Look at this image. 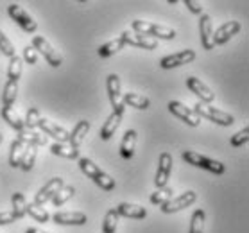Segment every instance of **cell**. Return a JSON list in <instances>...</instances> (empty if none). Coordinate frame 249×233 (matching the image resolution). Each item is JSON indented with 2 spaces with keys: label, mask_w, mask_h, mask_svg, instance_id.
Instances as JSON below:
<instances>
[{
  "label": "cell",
  "mask_w": 249,
  "mask_h": 233,
  "mask_svg": "<svg viewBox=\"0 0 249 233\" xmlns=\"http://www.w3.org/2000/svg\"><path fill=\"white\" fill-rule=\"evenodd\" d=\"M33 49L36 52L43 54V57H45L47 61H49V65L54 67V69H57V67H61L63 65L61 54H59V52H57L56 49L49 43V40H45L43 36H34L33 38Z\"/></svg>",
  "instance_id": "cell-5"
},
{
  "label": "cell",
  "mask_w": 249,
  "mask_h": 233,
  "mask_svg": "<svg viewBox=\"0 0 249 233\" xmlns=\"http://www.w3.org/2000/svg\"><path fill=\"white\" fill-rule=\"evenodd\" d=\"M38 127H40L45 135H49V137H52V138H56L57 142L68 143V140H70V133H68L67 129H63L61 125H57L56 122H51V120H47V119H41L40 124H38Z\"/></svg>",
  "instance_id": "cell-18"
},
{
  "label": "cell",
  "mask_w": 249,
  "mask_h": 233,
  "mask_svg": "<svg viewBox=\"0 0 249 233\" xmlns=\"http://www.w3.org/2000/svg\"><path fill=\"white\" fill-rule=\"evenodd\" d=\"M122 47H124V40L122 38H115V40L108 41V43H104V45L99 47V51L97 54L101 57H109V56H115L119 51H122Z\"/></svg>",
  "instance_id": "cell-28"
},
{
  "label": "cell",
  "mask_w": 249,
  "mask_h": 233,
  "mask_svg": "<svg viewBox=\"0 0 249 233\" xmlns=\"http://www.w3.org/2000/svg\"><path fill=\"white\" fill-rule=\"evenodd\" d=\"M133 27V33H138V35L143 36H151V38H158V40H174L176 38V31L174 29L163 27V25H158V23L153 22H145V20H135L131 23Z\"/></svg>",
  "instance_id": "cell-2"
},
{
  "label": "cell",
  "mask_w": 249,
  "mask_h": 233,
  "mask_svg": "<svg viewBox=\"0 0 249 233\" xmlns=\"http://www.w3.org/2000/svg\"><path fill=\"white\" fill-rule=\"evenodd\" d=\"M196 199H197V194L194 192V190H187V192L179 194L178 197H172L169 203H165V205L161 206V212H163V214L179 212V210H183V208H187V206L194 205Z\"/></svg>",
  "instance_id": "cell-10"
},
{
  "label": "cell",
  "mask_w": 249,
  "mask_h": 233,
  "mask_svg": "<svg viewBox=\"0 0 249 233\" xmlns=\"http://www.w3.org/2000/svg\"><path fill=\"white\" fill-rule=\"evenodd\" d=\"M63 187H65V181H63L61 178H52V179H49V181H47L45 185L38 190L36 197H34V205L43 206L47 201H51V199L54 197V196H56Z\"/></svg>",
  "instance_id": "cell-6"
},
{
  "label": "cell",
  "mask_w": 249,
  "mask_h": 233,
  "mask_svg": "<svg viewBox=\"0 0 249 233\" xmlns=\"http://www.w3.org/2000/svg\"><path fill=\"white\" fill-rule=\"evenodd\" d=\"M25 149H27V145L23 142H20L18 138L11 142V149H9V165H11L13 169L20 167V161H22V156H23V153H25Z\"/></svg>",
  "instance_id": "cell-27"
},
{
  "label": "cell",
  "mask_w": 249,
  "mask_h": 233,
  "mask_svg": "<svg viewBox=\"0 0 249 233\" xmlns=\"http://www.w3.org/2000/svg\"><path fill=\"white\" fill-rule=\"evenodd\" d=\"M17 95H18V83L7 81L6 86H4V93H2V104L4 106H13L15 101H17Z\"/></svg>",
  "instance_id": "cell-30"
},
{
  "label": "cell",
  "mask_w": 249,
  "mask_h": 233,
  "mask_svg": "<svg viewBox=\"0 0 249 233\" xmlns=\"http://www.w3.org/2000/svg\"><path fill=\"white\" fill-rule=\"evenodd\" d=\"M15 215H13L11 212H0V226H6V224H11L15 222Z\"/></svg>",
  "instance_id": "cell-43"
},
{
  "label": "cell",
  "mask_w": 249,
  "mask_h": 233,
  "mask_svg": "<svg viewBox=\"0 0 249 233\" xmlns=\"http://www.w3.org/2000/svg\"><path fill=\"white\" fill-rule=\"evenodd\" d=\"M79 169L83 171V174H85L86 178H90L91 181L95 183L97 187H101L102 190L109 192V190H113L115 188L113 178L109 176V174H106L104 171H101V169H99V167H97L90 158H81L79 160Z\"/></svg>",
  "instance_id": "cell-1"
},
{
  "label": "cell",
  "mask_w": 249,
  "mask_h": 233,
  "mask_svg": "<svg viewBox=\"0 0 249 233\" xmlns=\"http://www.w3.org/2000/svg\"><path fill=\"white\" fill-rule=\"evenodd\" d=\"M27 214L38 222H49V219H51V215H49V212L45 208L34 205V203H29L27 205Z\"/></svg>",
  "instance_id": "cell-36"
},
{
  "label": "cell",
  "mask_w": 249,
  "mask_h": 233,
  "mask_svg": "<svg viewBox=\"0 0 249 233\" xmlns=\"http://www.w3.org/2000/svg\"><path fill=\"white\" fill-rule=\"evenodd\" d=\"M172 165H174V160H172V156H170L169 153L160 154L158 169H156V176H154V185H156V188L167 187V181H169L170 172H172Z\"/></svg>",
  "instance_id": "cell-9"
},
{
  "label": "cell",
  "mask_w": 249,
  "mask_h": 233,
  "mask_svg": "<svg viewBox=\"0 0 249 233\" xmlns=\"http://www.w3.org/2000/svg\"><path fill=\"white\" fill-rule=\"evenodd\" d=\"M122 115L124 113H117V111H113V113L109 115L108 120L104 122V125H102V129H101L102 140H109V138L113 137L115 131L119 129L120 122H122Z\"/></svg>",
  "instance_id": "cell-21"
},
{
  "label": "cell",
  "mask_w": 249,
  "mask_h": 233,
  "mask_svg": "<svg viewBox=\"0 0 249 233\" xmlns=\"http://www.w3.org/2000/svg\"><path fill=\"white\" fill-rule=\"evenodd\" d=\"M25 233H49V232H43V230H40V228H29Z\"/></svg>",
  "instance_id": "cell-44"
},
{
  "label": "cell",
  "mask_w": 249,
  "mask_h": 233,
  "mask_svg": "<svg viewBox=\"0 0 249 233\" xmlns=\"http://www.w3.org/2000/svg\"><path fill=\"white\" fill-rule=\"evenodd\" d=\"M0 52H2L4 56L9 57V59L17 56V54H15V47H13V43L9 41V38H7L2 31H0Z\"/></svg>",
  "instance_id": "cell-39"
},
{
  "label": "cell",
  "mask_w": 249,
  "mask_h": 233,
  "mask_svg": "<svg viewBox=\"0 0 249 233\" xmlns=\"http://www.w3.org/2000/svg\"><path fill=\"white\" fill-rule=\"evenodd\" d=\"M40 120H41V115L40 111L36 108H29L27 109V115H25V120H23V124H25V127L27 129H36L38 127V124H40Z\"/></svg>",
  "instance_id": "cell-38"
},
{
  "label": "cell",
  "mask_w": 249,
  "mask_h": 233,
  "mask_svg": "<svg viewBox=\"0 0 249 233\" xmlns=\"http://www.w3.org/2000/svg\"><path fill=\"white\" fill-rule=\"evenodd\" d=\"M199 35H201V43H203L204 51H212L213 49V25H212V18L210 15H201L199 20Z\"/></svg>",
  "instance_id": "cell-16"
},
{
  "label": "cell",
  "mask_w": 249,
  "mask_h": 233,
  "mask_svg": "<svg viewBox=\"0 0 249 233\" xmlns=\"http://www.w3.org/2000/svg\"><path fill=\"white\" fill-rule=\"evenodd\" d=\"M36 156H38L36 147H34V145H27V149H25V153H23V156H22V161H20V169L25 172L31 171L34 167V163H36Z\"/></svg>",
  "instance_id": "cell-31"
},
{
  "label": "cell",
  "mask_w": 249,
  "mask_h": 233,
  "mask_svg": "<svg viewBox=\"0 0 249 233\" xmlns=\"http://www.w3.org/2000/svg\"><path fill=\"white\" fill-rule=\"evenodd\" d=\"M51 151H52V154H56V156H63V158H68V160L79 158V147H74V145H70V143L56 142V143H52L51 145Z\"/></svg>",
  "instance_id": "cell-25"
},
{
  "label": "cell",
  "mask_w": 249,
  "mask_h": 233,
  "mask_svg": "<svg viewBox=\"0 0 249 233\" xmlns=\"http://www.w3.org/2000/svg\"><path fill=\"white\" fill-rule=\"evenodd\" d=\"M122 40H124V45H131V47H140L143 51H154L156 47H158V40H154L151 36H143V35H138V33H133V31H124L122 36H120Z\"/></svg>",
  "instance_id": "cell-11"
},
{
  "label": "cell",
  "mask_w": 249,
  "mask_h": 233,
  "mask_svg": "<svg viewBox=\"0 0 249 233\" xmlns=\"http://www.w3.org/2000/svg\"><path fill=\"white\" fill-rule=\"evenodd\" d=\"M194 113L197 115L199 119H208L219 125H231L233 122H235V119H233L230 113L222 111V109L213 108V106H210V104H203V103H197L194 106Z\"/></svg>",
  "instance_id": "cell-4"
},
{
  "label": "cell",
  "mask_w": 249,
  "mask_h": 233,
  "mask_svg": "<svg viewBox=\"0 0 249 233\" xmlns=\"http://www.w3.org/2000/svg\"><path fill=\"white\" fill-rule=\"evenodd\" d=\"M23 59H25L29 65H36V61H38V52L34 51L33 45H27L23 49Z\"/></svg>",
  "instance_id": "cell-41"
},
{
  "label": "cell",
  "mask_w": 249,
  "mask_h": 233,
  "mask_svg": "<svg viewBox=\"0 0 249 233\" xmlns=\"http://www.w3.org/2000/svg\"><path fill=\"white\" fill-rule=\"evenodd\" d=\"M2 140H4V135H2V133H0V143H2Z\"/></svg>",
  "instance_id": "cell-45"
},
{
  "label": "cell",
  "mask_w": 249,
  "mask_h": 233,
  "mask_svg": "<svg viewBox=\"0 0 249 233\" xmlns=\"http://www.w3.org/2000/svg\"><path fill=\"white\" fill-rule=\"evenodd\" d=\"M115 210H117L119 217L122 215L127 217V219H143V217H147V210L143 206L133 205V203H120Z\"/></svg>",
  "instance_id": "cell-19"
},
{
  "label": "cell",
  "mask_w": 249,
  "mask_h": 233,
  "mask_svg": "<svg viewBox=\"0 0 249 233\" xmlns=\"http://www.w3.org/2000/svg\"><path fill=\"white\" fill-rule=\"evenodd\" d=\"M135 149H136V131L127 129L124 133L122 143H120V154H122L125 160H131L133 154H135Z\"/></svg>",
  "instance_id": "cell-20"
},
{
  "label": "cell",
  "mask_w": 249,
  "mask_h": 233,
  "mask_svg": "<svg viewBox=\"0 0 249 233\" xmlns=\"http://www.w3.org/2000/svg\"><path fill=\"white\" fill-rule=\"evenodd\" d=\"M204 210L203 208H197L194 212L192 219H190V230L188 233H203L204 232Z\"/></svg>",
  "instance_id": "cell-32"
},
{
  "label": "cell",
  "mask_w": 249,
  "mask_h": 233,
  "mask_svg": "<svg viewBox=\"0 0 249 233\" xmlns=\"http://www.w3.org/2000/svg\"><path fill=\"white\" fill-rule=\"evenodd\" d=\"M185 6L188 7V11L194 15H203V4L196 2V0H185Z\"/></svg>",
  "instance_id": "cell-42"
},
{
  "label": "cell",
  "mask_w": 249,
  "mask_h": 233,
  "mask_svg": "<svg viewBox=\"0 0 249 233\" xmlns=\"http://www.w3.org/2000/svg\"><path fill=\"white\" fill-rule=\"evenodd\" d=\"M75 194V188L72 187V185H68V187H63L59 192L54 196V197L51 199L52 201V205L54 206H63L65 203H67L68 199H72V196Z\"/></svg>",
  "instance_id": "cell-35"
},
{
  "label": "cell",
  "mask_w": 249,
  "mask_h": 233,
  "mask_svg": "<svg viewBox=\"0 0 249 233\" xmlns=\"http://www.w3.org/2000/svg\"><path fill=\"white\" fill-rule=\"evenodd\" d=\"M181 156L188 165L201 167V169L213 172V174H224V172H226V167H224L221 161L212 160V158H208V156H203V154L196 153V151H183Z\"/></svg>",
  "instance_id": "cell-3"
},
{
  "label": "cell",
  "mask_w": 249,
  "mask_h": 233,
  "mask_svg": "<svg viewBox=\"0 0 249 233\" xmlns=\"http://www.w3.org/2000/svg\"><path fill=\"white\" fill-rule=\"evenodd\" d=\"M117 224H119V214H117L115 208H111V210L106 214V217H104V222H102V233H115Z\"/></svg>",
  "instance_id": "cell-33"
},
{
  "label": "cell",
  "mask_w": 249,
  "mask_h": 233,
  "mask_svg": "<svg viewBox=\"0 0 249 233\" xmlns=\"http://www.w3.org/2000/svg\"><path fill=\"white\" fill-rule=\"evenodd\" d=\"M248 140H249V127L246 125L244 129H240L238 133H235L231 137V145L233 147H240V145H244Z\"/></svg>",
  "instance_id": "cell-40"
},
{
  "label": "cell",
  "mask_w": 249,
  "mask_h": 233,
  "mask_svg": "<svg viewBox=\"0 0 249 233\" xmlns=\"http://www.w3.org/2000/svg\"><path fill=\"white\" fill-rule=\"evenodd\" d=\"M196 59V52L192 49H185L181 52H176V54H170V56H165L161 61H160V67L165 70L170 69H178V67H183V65H188Z\"/></svg>",
  "instance_id": "cell-8"
},
{
  "label": "cell",
  "mask_w": 249,
  "mask_h": 233,
  "mask_svg": "<svg viewBox=\"0 0 249 233\" xmlns=\"http://www.w3.org/2000/svg\"><path fill=\"white\" fill-rule=\"evenodd\" d=\"M20 75H22V57L15 56V57H11V61H9L7 77H9V81H15V83H18Z\"/></svg>",
  "instance_id": "cell-37"
},
{
  "label": "cell",
  "mask_w": 249,
  "mask_h": 233,
  "mask_svg": "<svg viewBox=\"0 0 249 233\" xmlns=\"http://www.w3.org/2000/svg\"><path fill=\"white\" fill-rule=\"evenodd\" d=\"M88 131H90V122H88V120H79V122L75 124L74 129H72V133H70L68 143L74 145V147H79L81 143H83V140H85V137L88 135Z\"/></svg>",
  "instance_id": "cell-23"
},
{
  "label": "cell",
  "mask_w": 249,
  "mask_h": 233,
  "mask_svg": "<svg viewBox=\"0 0 249 233\" xmlns=\"http://www.w3.org/2000/svg\"><path fill=\"white\" fill-rule=\"evenodd\" d=\"M2 119L6 120L7 124L11 125L13 129L17 131V133L20 129H23V127H25V124H23V119L20 117V113H18V111L13 108V106H4V108H2Z\"/></svg>",
  "instance_id": "cell-24"
},
{
  "label": "cell",
  "mask_w": 249,
  "mask_h": 233,
  "mask_svg": "<svg viewBox=\"0 0 249 233\" xmlns=\"http://www.w3.org/2000/svg\"><path fill=\"white\" fill-rule=\"evenodd\" d=\"M108 97L113 106V111L124 113V103H122V91H120V77L117 74L108 75Z\"/></svg>",
  "instance_id": "cell-12"
},
{
  "label": "cell",
  "mask_w": 249,
  "mask_h": 233,
  "mask_svg": "<svg viewBox=\"0 0 249 233\" xmlns=\"http://www.w3.org/2000/svg\"><path fill=\"white\" fill-rule=\"evenodd\" d=\"M172 188L169 187H163V188H158L156 192L151 196V203L153 205H160V206H163L165 203H169L170 199H172Z\"/></svg>",
  "instance_id": "cell-34"
},
{
  "label": "cell",
  "mask_w": 249,
  "mask_h": 233,
  "mask_svg": "<svg viewBox=\"0 0 249 233\" xmlns=\"http://www.w3.org/2000/svg\"><path fill=\"white\" fill-rule=\"evenodd\" d=\"M56 224H63V226H83L86 224V214L83 212H57L52 215Z\"/></svg>",
  "instance_id": "cell-17"
},
{
  "label": "cell",
  "mask_w": 249,
  "mask_h": 233,
  "mask_svg": "<svg viewBox=\"0 0 249 233\" xmlns=\"http://www.w3.org/2000/svg\"><path fill=\"white\" fill-rule=\"evenodd\" d=\"M169 111L172 115H176L179 120H183V122H187L190 127H197L199 124H201V119H199L197 115L194 113V109L187 108L185 104L178 103V101H170L169 103Z\"/></svg>",
  "instance_id": "cell-13"
},
{
  "label": "cell",
  "mask_w": 249,
  "mask_h": 233,
  "mask_svg": "<svg viewBox=\"0 0 249 233\" xmlns=\"http://www.w3.org/2000/svg\"><path fill=\"white\" fill-rule=\"evenodd\" d=\"M238 31H240V22H235V20H231V22L222 23L217 31H213V47L228 43L233 36L237 35Z\"/></svg>",
  "instance_id": "cell-14"
},
{
  "label": "cell",
  "mask_w": 249,
  "mask_h": 233,
  "mask_svg": "<svg viewBox=\"0 0 249 233\" xmlns=\"http://www.w3.org/2000/svg\"><path fill=\"white\" fill-rule=\"evenodd\" d=\"M18 140L23 142L25 145H45L47 143V138L40 133H36L33 129H27V127H23V129L18 131Z\"/></svg>",
  "instance_id": "cell-22"
},
{
  "label": "cell",
  "mask_w": 249,
  "mask_h": 233,
  "mask_svg": "<svg viewBox=\"0 0 249 233\" xmlns=\"http://www.w3.org/2000/svg\"><path fill=\"white\" fill-rule=\"evenodd\" d=\"M122 103L124 106H131V108H136V109H147L151 106V101H149L147 97L140 95V93H133V91H127L122 95Z\"/></svg>",
  "instance_id": "cell-26"
},
{
  "label": "cell",
  "mask_w": 249,
  "mask_h": 233,
  "mask_svg": "<svg viewBox=\"0 0 249 233\" xmlns=\"http://www.w3.org/2000/svg\"><path fill=\"white\" fill-rule=\"evenodd\" d=\"M11 203H13V215H15V219H22V217H25V214H27V201H25V197H23L22 192H15L11 197Z\"/></svg>",
  "instance_id": "cell-29"
},
{
  "label": "cell",
  "mask_w": 249,
  "mask_h": 233,
  "mask_svg": "<svg viewBox=\"0 0 249 233\" xmlns=\"http://www.w3.org/2000/svg\"><path fill=\"white\" fill-rule=\"evenodd\" d=\"M187 88L192 91V93H196V95L201 99L199 103H203V104L213 103V99H215V95L212 93V90L204 85L203 81L197 79V77H188V79H187Z\"/></svg>",
  "instance_id": "cell-15"
},
{
  "label": "cell",
  "mask_w": 249,
  "mask_h": 233,
  "mask_svg": "<svg viewBox=\"0 0 249 233\" xmlns=\"http://www.w3.org/2000/svg\"><path fill=\"white\" fill-rule=\"evenodd\" d=\"M7 13H9V17L15 20V22L23 29V31H27V33H34L36 29H38V23L34 22V18L29 15L23 7H20L18 4H11V6L7 7Z\"/></svg>",
  "instance_id": "cell-7"
}]
</instances>
